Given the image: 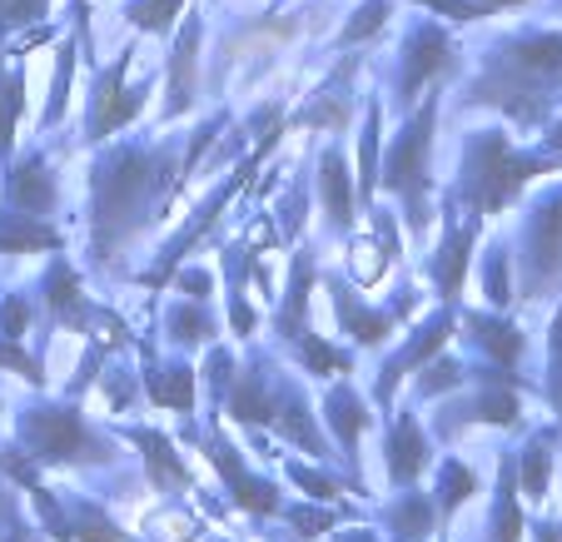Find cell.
Wrapping results in <instances>:
<instances>
[{"label": "cell", "instance_id": "6da1fadb", "mask_svg": "<svg viewBox=\"0 0 562 542\" xmlns=\"http://www.w3.org/2000/svg\"><path fill=\"white\" fill-rule=\"evenodd\" d=\"M165 174H170V160L159 149H115V155H105L95 165V180H90V194H95L90 239H95L100 264L115 259V249L135 235L139 219H149L155 204L170 200Z\"/></svg>", "mask_w": 562, "mask_h": 542}, {"label": "cell", "instance_id": "7a4b0ae2", "mask_svg": "<svg viewBox=\"0 0 562 542\" xmlns=\"http://www.w3.org/2000/svg\"><path fill=\"white\" fill-rule=\"evenodd\" d=\"M558 86H562V35L542 31V35H522V41L503 45L488 60V70L477 75V86L468 100L498 105L508 120L532 125V120L548 110Z\"/></svg>", "mask_w": 562, "mask_h": 542}, {"label": "cell", "instance_id": "3957f363", "mask_svg": "<svg viewBox=\"0 0 562 542\" xmlns=\"http://www.w3.org/2000/svg\"><path fill=\"white\" fill-rule=\"evenodd\" d=\"M548 170H552V160H542V155H518V149L508 145V135L488 129V135H477L473 145H468L458 194L468 200L473 219H488V214H498L522 184L548 174Z\"/></svg>", "mask_w": 562, "mask_h": 542}, {"label": "cell", "instance_id": "277c9868", "mask_svg": "<svg viewBox=\"0 0 562 542\" xmlns=\"http://www.w3.org/2000/svg\"><path fill=\"white\" fill-rule=\"evenodd\" d=\"M434 115H438V105L428 100V105L414 115V125L393 139L389 165L379 170L383 190L404 194L408 224H414L418 235H424V224H428V145H434Z\"/></svg>", "mask_w": 562, "mask_h": 542}, {"label": "cell", "instance_id": "5b68a950", "mask_svg": "<svg viewBox=\"0 0 562 542\" xmlns=\"http://www.w3.org/2000/svg\"><path fill=\"white\" fill-rule=\"evenodd\" d=\"M21 443L41 463H70V458H110V448L80 424L75 408H31L21 418Z\"/></svg>", "mask_w": 562, "mask_h": 542}, {"label": "cell", "instance_id": "8992f818", "mask_svg": "<svg viewBox=\"0 0 562 542\" xmlns=\"http://www.w3.org/2000/svg\"><path fill=\"white\" fill-rule=\"evenodd\" d=\"M562 279V190H552L528 214V239H522V289L538 298Z\"/></svg>", "mask_w": 562, "mask_h": 542}, {"label": "cell", "instance_id": "52a82bcc", "mask_svg": "<svg viewBox=\"0 0 562 542\" xmlns=\"http://www.w3.org/2000/svg\"><path fill=\"white\" fill-rule=\"evenodd\" d=\"M125 70H130V50L120 55V60L110 65L105 75H100V86H95V120H90V139L115 135V129H120V125H130V120L139 115V105H145V90H125Z\"/></svg>", "mask_w": 562, "mask_h": 542}, {"label": "cell", "instance_id": "ba28073f", "mask_svg": "<svg viewBox=\"0 0 562 542\" xmlns=\"http://www.w3.org/2000/svg\"><path fill=\"white\" fill-rule=\"evenodd\" d=\"M210 458H214V468L224 473V483H229V493H234V503H239V508H249V512H279L274 483L255 478V473L239 463V453H234L224 438H210Z\"/></svg>", "mask_w": 562, "mask_h": 542}, {"label": "cell", "instance_id": "9c48e42d", "mask_svg": "<svg viewBox=\"0 0 562 542\" xmlns=\"http://www.w3.org/2000/svg\"><path fill=\"white\" fill-rule=\"evenodd\" d=\"M448 334H453V308H438L434 319H428L424 329L414 334V343H408L404 353H393V359H389V369H383V379H379V404H389V398H393V383L404 379L408 369H418L424 359H434V353L443 349Z\"/></svg>", "mask_w": 562, "mask_h": 542}, {"label": "cell", "instance_id": "30bf717a", "mask_svg": "<svg viewBox=\"0 0 562 542\" xmlns=\"http://www.w3.org/2000/svg\"><path fill=\"white\" fill-rule=\"evenodd\" d=\"M45 304H50V314L60 324H70V329H90V324H95V308L80 294V279H75V269L65 264V259H55L50 274H45Z\"/></svg>", "mask_w": 562, "mask_h": 542}, {"label": "cell", "instance_id": "8fae6325", "mask_svg": "<svg viewBox=\"0 0 562 542\" xmlns=\"http://www.w3.org/2000/svg\"><path fill=\"white\" fill-rule=\"evenodd\" d=\"M448 60H453V45H448V35L438 31V25H424V31H414V41H408V55H404V100L414 95L418 86H424L428 75L443 70Z\"/></svg>", "mask_w": 562, "mask_h": 542}, {"label": "cell", "instance_id": "7c38bea8", "mask_svg": "<svg viewBox=\"0 0 562 542\" xmlns=\"http://www.w3.org/2000/svg\"><path fill=\"white\" fill-rule=\"evenodd\" d=\"M130 438L145 448V468H149V483H155V488H165V493L190 488V468L180 463L170 438L155 433V428H130Z\"/></svg>", "mask_w": 562, "mask_h": 542}, {"label": "cell", "instance_id": "4fadbf2b", "mask_svg": "<svg viewBox=\"0 0 562 542\" xmlns=\"http://www.w3.org/2000/svg\"><path fill=\"white\" fill-rule=\"evenodd\" d=\"M428 458V443H424V428H418L414 414H404L393 424V438H389V478L393 483H414L418 468Z\"/></svg>", "mask_w": 562, "mask_h": 542}, {"label": "cell", "instance_id": "5bb4252c", "mask_svg": "<svg viewBox=\"0 0 562 542\" xmlns=\"http://www.w3.org/2000/svg\"><path fill=\"white\" fill-rule=\"evenodd\" d=\"M468 255H473V224H453V229H448V245L438 249V259H434V284L448 304H453L458 289H463Z\"/></svg>", "mask_w": 562, "mask_h": 542}, {"label": "cell", "instance_id": "9a60e30c", "mask_svg": "<svg viewBox=\"0 0 562 542\" xmlns=\"http://www.w3.org/2000/svg\"><path fill=\"white\" fill-rule=\"evenodd\" d=\"M318 194H324V214H329L334 229H349L353 224V190H349V170H344L339 149H329L324 165H318Z\"/></svg>", "mask_w": 562, "mask_h": 542}, {"label": "cell", "instance_id": "2e32d148", "mask_svg": "<svg viewBox=\"0 0 562 542\" xmlns=\"http://www.w3.org/2000/svg\"><path fill=\"white\" fill-rule=\"evenodd\" d=\"M194 50H200V21H184L180 45H175V65H170V105L165 115H184L194 100Z\"/></svg>", "mask_w": 562, "mask_h": 542}, {"label": "cell", "instance_id": "e0dca14e", "mask_svg": "<svg viewBox=\"0 0 562 542\" xmlns=\"http://www.w3.org/2000/svg\"><path fill=\"white\" fill-rule=\"evenodd\" d=\"M11 204L21 214H50L55 204V170L45 160H25L11 174Z\"/></svg>", "mask_w": 562, "mask_h": 542}, {"label": "cell", "instance_id": "ac0fdd59", "mask_svg": "<svg viewBox=\"0 0 562 542\" xmlns=\"http://www.w3.org/2000/svg\"><path fill=\"white\" fill-rule=\"evenodd\" d=\"M274 424H279V433H284L289 443H299V448H308V453H318V458H324V438H318L314 414H308L304 394H299L294 383H289L284 394L274 398Z\"/></svg>", "mask_w": 562, "mask_h": 542}, {"label": "cell", "instance_id": "d6986e66", "mask_svg": "<svg viewBox=\"0 0 562 542\" xmlns=\"http://www.w3.org/2000/svg\"><path fill=\"white\" fill-rule=\"evenodd\" d=\"M0 249L5 255H41V249H60V235L35 214H5L0 219Z\"/></svg>", "mask_w": 562, "mask_h": 542}, {"label": "cell", "instance_id": "ffe728a7", "mask_svg": "<svg viewBox=\"0 0 562 542\" xmlns=\"http://www.w3.org/2000/svg\"><path fill=\"white\" fill-rule=\"evenodd\" d=\"M334 308H339V324H344V329H349L359 343H383V339H389V329H393L389 314L359 308V304H353V294H349V284H339V279H334Z\"/></svg>", "mask_w": 562, "mask_h": 542}, {"label": "cell", "instance_id": "44dd1931", "mask_svg": "<svg viewBox=\"0 0 562 542\" xmlns=\"http://www.w3.org/2000/svg\"><path fill=\"white\" fill-rule=\"evenodd\" d=\"M229 418H234V424H269V418H274V398H269L265 369H249V373H245V383L234 388V398H229Z\"/></svg>", "mask_w": 562, "mask_h": 542}, {"label": "cell", "instance_id": "7402d4cb", "mask_svg": "<svg viewBox=\"0 0 562 542\" xmlns=\"http://www.w3.org/2000/svg\"><path fill=\"white\" fill-rule=\"evenodd\" d=\"M308 279H314V264H308V255H299L294 259V279H289L284 314H279V334H289V339H304V324H308Z\"/></svg>", "mask_w": 562, "mask_h": 542}, {"label": "cell", "instance_id": "603a6c76", "mask_svg": "<svg viewBox=\"0 0 562 542\" xmlns=\"http://www.w3.org/2000/svg\"><path fill=\"white\" fill-rule=\"evenodd\" d=\"M389 528L398 542H424L434 532V503L418 498V493H404V503L389 508Z\"/></svg>", "mask_w": 562, "mask_h": 542}, {"label": "cell", "instance_id": "cb8c5ba5", "mask_svg": "<svg viewBox=\"0 0 562 542\" xmlns=\"http://www.w3.org/2000/svg\"><path fill=\"white\" fill-rule=\"evenodd\" d=\"M324 414H329V424L339 428L344 438V458H353V448H359V433L369 428V414H363V404L349 394V388H339V394L324 404Z\"/></svg>", "mask_w": 562, "mask_h": 542}, {"label": "cell", "instance_id": "d4e9b609", "mask_svg": "<svg viewBox=\"0 0 562 542\" xmlns=\"http://www.w3.org/2000/svg\"><path fill=\"white\" fill-rule=\"evenodd\" d=\"M468 324H473V339L483 343V349H488L493 359L503 363V369H508V363L522 353V334L513 329V324H503V319H483V314H473Z\"/></svg>", "mask_w": 562, "mask_h": 542}, {"label": "cell", "instance_id": "484cf974", "mask_svg": "<svg viewBox=\"0 0 562 542\" xmlns=\"http://www.w3.org/2000/svg\"><path fill=\"white\" fill-rule=\"evenodd\" d=\"M149 398L175 414H190L194 408V373L190 369H170V373H149Z\"/></svg>", "mask_w": 562, "mask_h": 542}, {"label": "cell", "instance_id": "4316f807", "mask_svg": "<svg viewBox=\"0 0 562 542\" xmlns=\"http://www.w3.org/2000/svg\"><path fill=\"white\" fill-rule=\"evenodd\" d=\"M513 483H518V473H513V463H503V483H498V512H493V542H518L522 532V512H518V498H513Z\"/></svg>", "mask_w": 562, "mask_h": 542}, {"label": "cell", "instance_id": "83f0119b", "mask_svg": "<svg viewBox=\"0 0 562 542\" xmlns=\"http://www.w3.org/2000/svg\"><path fill=\"white\" fill-rule=\"evenodd\" d=\"M25 75L15 70V75H5L0 70V155H11L15 149V115H21V105H25Z\"/></svg>", "mask_w": 562, "mask_h": 542}, {"label": "cell", "instance_id": "f1b7e54d", "mask_svg": "<svg viewBox=\"0 0 562 542\" xmlns=\"http://www.w3.org/2000/svg\"><path fill=\"white\" fill-rule=\"evenodd\" d=\"M463 418H473V424H513L518 418V388L503 383L498 394H483L477 404H468Z\"/></svg>", "mask_w": 562, "mask_h": 542}, {"label": "cell", "instance_id": "f546056e", "mask_svg": "<svg viewBox=\"0 0 562 542\" xmlns=\"http://www.w3.org/2000/svg\"><path fill=\"white\" fill-rule=\"evenodd\" d=\"M75 538L80 542H130L125 532L95 508V503H80V508H75Z\"/></svg>", "mask_w": 562, "mask_h": 542}, {"label": "cell", "instance_id": "4dcf8cb0", "mask_svg": "<svg viewBox=\"0 0 562 542\" xmlns=\"http://www.w3.org/2000/svg\"><path fill=\"white\" fill-rule=\"evenodd\" d=\"M170 334L180 343H204V339H214V324L200 304H180V308H170Z\"/></svg>", "mask_w": 562, "mask_h": 542}, {"label": "cell", "instance_id": "1f68e13d", "mask_svg": "<svg viewBox=\"0 0 562 542\" xmlns=\"http://www.w3.org/2000/svg\"><path fill=\"white\" fill-rule=\"evenodd\" d=\"M379 184V105H369V129H363V145H359V190L363 200L373 194Z\"/></svg>", "mask_w": 562, "mask_h": 542}, {"label": "cell", "instance_id": "d6a6232c", "mask_svg": "<svg viewBox=\"0 0 562 542\" xmlns=\"http://www.w3.org/2000/svg\"><path fill=\"white\" fill-rule=\"evenodd\" d=\"M548 463H552L548 438H532V448L522 453V493H528V498H542V493H548Z\"/></svg>", "mask_w": 562, "mask_h": 542}, {"label": "cell", "instance_id": "836d02e7", "mask_svg": "<svg viewBox=\"0 0 562 542\" xmlns=\"http://www.w3.org/2000/svg\"><path fill=\"white\" fill-rule=\"evenodd\" d=\"M468 493H473V473H468L458 458H448L443 473H438V503H443V512H453L458 503H468Z\"/></svg>", "mask_w": 562, "mask_h": 542}, {"label": "cell", "instance_id": "e575fe53", "mask_svg": "<svg viewBox=\"0 0 562 542\" xmlns=\"http://www.w3.org/2000/svg\"><path fill=\"white\" fill-rule=\"evenodd\" d=\"M180 5L184 0H135V5H130V21H135L139 31H165V25L180 15Z\"/></svg>", "mask_w": 562, "mask_h": 542}, {"label": "cell", "instance_id": "d590c367", "mask_svg": "<svg viewBox=\"0 0 562 542\" xmlns=\"http://www.w3.org/2000/svg\"><path fill=\"white\" fill-rule=\"evenodd\" d=\"M70 70H75V45H60V65H55V90H50V110H45V125L65 115V100H70Z\"/></svg>", "mask_w": 562, "mask_h": 542}, {"label": "cell", "instance_id": "8d00e7d4", "mask_svg": "<svg viewBox=\"0 0 562 542\" xmlns=\"http://www.w3.org/2000/svg\"><path fill=\"white\" fill-rule=\"evenodd\" d=\"M289 478H294L299 488H304L308 498H318V503H334V498H339V483H334L329 473H314V468H304V463H289Z\"/></svg>", "mask_w": 562, "mask_h": 542}, {"label": "cell", "instance_id": "74e56055", "mask_svg": "<svg viewBox=\"0 0 562 542\" xmlns=\"http://www.w3.org/2000/svg\"><path fill=\"white\" fill-rule=\"evenodd\" d=\"M383 15H389V0H369L363 11H353L349 31H344V45H353V41H363V35H373V31L383 25Z\"/></svg>", "mask_w": 562, "mask_h": 542}, {"label": "cell", "instance_id": "f35d334b", "mask_svg": "<svg viewBox=\"0 0 562 542\" xmlns=\"http://www.w3.org/2000/svg\"><path fill=\"white\" fill-rule=\"evenodd\" d=\"M299 349H304V363H308L314 373H324V369H349V359H344V353H334L329 343L314 339V334H304V339H299Z\"/></svg>", "mask_w": 562, "mask_h": 542}, {"label": "cell", "instance_id": "ab89813d", "mask_svg": "<svg viewBox=\"0 0 562 542\" xmlns=\"http://www.w3.org/2000/svg\"><path fill=\"white\" fill-rule=\"evenodd\" d=\"M483 289H488V298L493 304H508V255L503 249H493L488 255V269H483Z\"/></svg>", "mask_w": 562, "mask_h": 542}, {"label": "cell", "instance_id": "60d3db41", "mask_svg": "<svg viewBox=\"0 0 562 542\" xmlns=\"http://www.w3.org/2000/svg\"><path fill=\"white\" fill-rule=\"evenodd\" d=\"M458 383H463V369H458V363L448 359V363H434V369H428L424 379H418V394L434 398V394H448V388H458Z\"/></svg>", "mask_w": 562, "mask_h": 542}, {"label": "cell", "instance_id": "b9f144b4", "mask_svg": "<svg viewBox=\"0 0 562 542\" xmlns=\"http://www.w3.org/2000/svg\"><path fill=\"white\" fill-rule=\"evenodd\" d=\"M284 518L299 528V538H324L334 528V512H324V508H289Z\"/></svg>", "mask_w": 562, "mask_h": 542}, {"label": "cell", "instance_id": "7bdbcfd3", "mask_svg": "<svg viewBox=\"0 0 562 542\" xmlns=\"http://www.w3.org/2000/svg\"><path fill=\"white\" fill-rule=\"evenodd\" d=\"M25 319H31V308H25V298H5V304H0V339H21L25 334Z\"/></svg>", "mask_w": 562, "mask_h": 542}, {"label": "cell", "instance_id": "ee69618b", "mask_svg": "<svg viewBox=\"0 0 562 542\" xmlns=\"http://www.w3.org/2000/svg\"><path fill=\"white\" fill-rule=\"evenodd\" d=\"M45 15V0H0V25H25V21H41Z\"/></svg>", "mask_w": 562, "mask_h": 542}, {"label": "cell", "instance_id": "f6af8a7d", "mask_svg": "<svg viewBox=\"0 0 562 542\" xmlns=\"http://www.w3.org/2000/svg\"><path fill=\"white\" fill-rule=\"evenodd\" d=\"M0 369H15V373H25L31 383H41V363L31 359V353H21L11 339H0Z\"/></svg>", "mask_w": 562, "mask_h": 542}, {"label": "cell", "instance_id": "bcb514c9", "mask_svg": "<svg viewBox=\"0 0 562 542\" xmlns=\"http://www.w3.org/2000/svg\"><path fill=\"white\" fill-rule=\"evenodd\" d=\"M175 284H180L184 294L194 298V304H204V298L214 294V279L204 274V269H180V274H175Z\"/></svg>", "mask_w": 562, "mask_h": 542}, {"label": "cell", "instance_id": "7dc6e473", "mask_svg": "<svg viewBox=\"0 0 562 542\" xmlns=\"http://www.w3.org/2000/svg\"><path fill=\"white\" fill-rule=\"evenodd\" d=\"M424 5L448 15V21H477V15H483V5H473V0H424Z\"/></svg>", "mask_w": 562, "mask_h": 542}, {"label": "cell", "instance_id": "c3c4849f", "mask_svg": "<svg viewBox=\"0 0 562 542\" xmlns=\"http://www.w3.org/2000/svg\"><path fill=\"white\" fill-rule=\"evenodd\" d=\"M552 404H558V414H562V314H558V324H552Z\"/></svg>", "mask_w": 562, "mask_h": 542}, {"label": "cell", "instance_id": "681fc988", "mask_svg": "<svg viewBox=\"0 0 562 542\" xmlns=\"http://www.w3.org/2000/svg\"><path fill=\"white\" fill-rule=\"evenodd\" d=\"M339 542H373L369 532H349V538H339Z\"/></svg>", "mask_w": 562, "mask_h": 542}, {"label": "cell", "instance_id": "f907efd6", "mask_svg": "<svg viewBox=\"0 0 562 542\" xmlns=\"http://www.w3.org/2000/svg\"><path fill=\"white\" fill-rule=\"evenodd\" d=\"M552 145H558V149H562V125H558V129H552Z\"/></svg>", "mask_w": 562, "mask_h": 542}, {"label": "cell", "instance_id": "816d5d0a", "mask_svg": "<svg viewBox=\"0 0 562 542\" xmlns=\"http://www.w3.org/2000/svg\"><path fill=\"white\" fill-rule=\"evenodd\" d=\"M75 5H80V11H86V0H75Z\"/></svg>", "mask_w": 562, "mask_h": 542}]
</instances>
